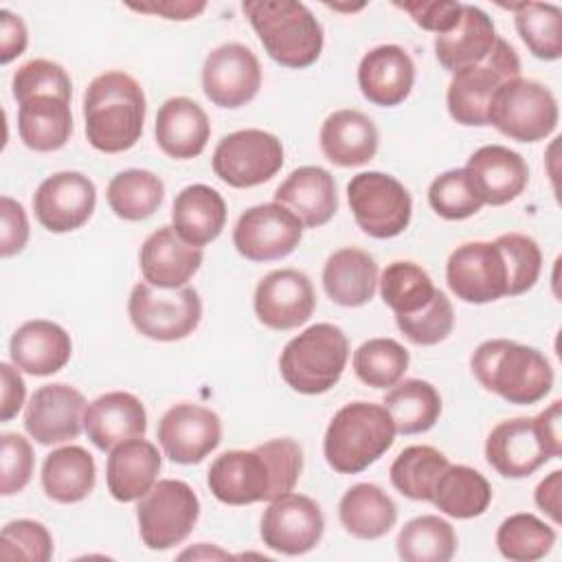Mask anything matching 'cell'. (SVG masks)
<instances>
[{
    "instance_id": "6da1fadb",
    "label": "cell",
    "mask_w": 562,
    "mask_h": 562,
    "mask_svg": "<svg viewBox=\"0 0 562 562\" xmlns=\"http://www.w3.org/2000/svg\"><path fill=\"white\" fill-rule=\"evenodd\" d=\"M303 470V450L290 439H270L252 450H228L209 468V490L226 505L274 501L294 490Z\"/></svg>"
},
{
    "instance_id": "7a4b0ae2",
    "label": "cell",
    "mask_w": 562,
    "mask_h": 562,
    "mask_svg": "<svg viewBox=\"0 0 562 562\" xmlns=\"http://www.w3.org/2000/svg\"><path fill=\"white\" fill-rule=\"evenodd\" d=\"M145 114V92L140 83L123 70H108L94 77L86 88V138L103 154L132 149L143 134Z\"/></svg>"
},
{
    "instance_id": "3957f363",
    "label": "cell",
    "mask_w": 562,
    "mask_h": 562,
    "mask_svg": "<svg viewBox=\"0 0 562 562\" xmlns=\"http://www.w3.org/2000/svg\"><path fill=\"white\" fill-rule=\"evenodd\" d=\"M470 367L479 384L509 404L527 406L540 402L553 386V369L536 349L507 338L481 342Z\"/></svg>"
},
{
    "instance_id": "277c9868",
    "label": "cell",
    "mask_w": 562,
    "mask_h": 562,
    "mask_svg": "<svg viewBox=\"0 0 562 562\" xmlns=\"http://www.w3.org/2000/svg\"><path fill=\"white\" fill-rule=\"evenodd\" d=\"M266 53L285 68H307L323 50V26L294 0H248L241 4Z\"/></svg>"
},
{
    "instance_id": "5b68a950",
    "label": "cell",
    "mask_w": 562,
    "mask_h": 562,
    "mask_svg": "<svg viewBox=\"0 0 562 562\" xmlns=\"http://www.w3.org/2000/svg\"><path fill=\"white\" fill-rule=\"evenodd\" d=\"M395 441V426L384 406L345 404L329 422L323 452L338 474H358L375 463Z\"/></svg>"
},
{
    "instance_id": "8992f818",
    "label": "cell",
    "mask_w": 562,
    "mask_h": 562,
    "mask_svg": "<svg viewBox=\"0 0 562 562\" xmlns=\"http://www.w3.org/2000/svg\"><path fill=\"white\" fill-rule=\"evenodd\" d=\"M347 358L345 331L331 323H316L283 347L279 369L288 386L303 395H318L340 380Z\"/></svg>"
},
{
    "instance_id": "52a82bcc",
    "label": "cell",
    "mask_w": 562,
    "mask_h": 562,
    "mask_svg": "<svg viewBox=\"0 0 562 562\" xmlns=\"http://www.w3.org/2000/svg\"><path fill=\"white\" fill-rule=\"evenodd\" d=\"M516 77H520V59L512 44L496 37L485 61L452 72L446 94L450 116L461 125H490V105L496 90Z\"/></svg>"
},
{
    "instance_id": "ba28073f",
    "label": "cell",
    "mask_w": 562,
    "mask_h": 562,
    "mask_svg": "<svg viewBox=\"0 0 562 562\" xmlns=\"http://www.w3.org/2000/svg\"><path fill=\"white\" fill-rule=\"evenodd\" d=\"M490 125L518 143L542 140L558 127V101L540 81L509 79L492 99Z\"/></svg>"
},
{
    "instance_id": "9c48e42d",
    "label": "cell",
    "mask_w": 562,
    "mask_h": 562,
    "mask_svg": "<svg viewBox=\"0 0 562 562\" xmlns=\"http://www.w3.org/2000/svg\"><path fill=\"white\" fill-rule=\"evenodd\" d=\"M200 516V501L189 483L162 479L138 498V533L147 549L165 551L189 538Z\"/></svg>"
},
{
    "instance_id": "30bf717a",
    "label": "cell",
    "mask_w": 562,
    "mask_h": 562,
    "mask_svg": "<svg viewBox=\"0 0 562 562\" xmlns=\"http://www.w3.org/2000/svg\"><path fill=\"white\" fill-rule=\"evenodd\" d=\"M127 314L136 331L145 338L173 342L187 338L200 325L202 301L189 285L162 290L140 281L130 292Z\"/></svg>"
},
{
    "instance_id": "8fae6325",
    "label": "cell",
    "mask_w": 562,
    "mask_h": 562,
    "mask_svg": "<svg viewBox=\"0 0 562 562\" xmlns=\"http://www.w3.org/2000/svg\"><path fill=\"white\" fill-rule=\"evenodd\" d=\"M347 200L356 224L375 239H391L406 231L413 213L406 187L382 171H362L347 184Z\"/></svg>"
},
{
    "instance_id": "7c38bea8",
    "label": "cell",
    "mask_w": 562,
    "mask_h": 562,
    "mask_svg": "<svg viewBox=\"0 0 562 562\" xmlns=\"http://www.w3.org/2000/svg\"><path fill=\"white\" fill-rule=\"evenodd\" d=\"M283 165L281 140L263 130H239L226 134L213 151L215 176L235 189L268 182Z\"/></svg>"
},
{
    "instance_id": "4fadbf2b",
    "label": "cell",
    "mask_w": 562,
    "mask_h": 562,
    "mask_svg": "<svg viewBox=\"0 0 562 562\" xmlns=\"http://www.w3.org/2000/svg\"><path fill=\"white\" fill-rule=\"evenodd\" d=\"M301 237V220L277 202L246 209L233 228V244L248 261L283 259L294 252Z\"/></svg>"
},
{
    "instance_id": "5bb4252c",
    "label": "cell",
    "mask_w": 562,
    "mask_h": 562,
    "mask_svg": "<svg viewBox=\"0 0 562 562\" xmlns=\"http://www.w3.org/2000/svg\"><path fill=\"white\" fill-rule=\"evenodd\" d=\"M448 288L465 303H490L507 296V268L494 241H465L446 263Z\"/></svg>"
},
{
    "instance_id": "9a60e30c",
    "label": "cell",
    "mask_w": 562,
    "mask_h": 562,
    "mask_svg": "<svg viewBox=\"0 0 562 562\" xmlns=\"http://www.w3.org/2000/svg\"><path fill=\"white\" fill-rule=\"evenodd\" d=\"M261 88V66L257 55L237 42L213 48L202 66V90L217 108H241Z\"/></svg>"
},
{
    "instance_id": "2e32d148",
    "label": "cell",
    "mask_w": 562,
    "mask_h": 562,
    "mask_svg": "<svg viewBox=\"0 0 562 562\" xmlns=\"http://www.w3.org/2000/svg\"><path fill=\"white\" fill-rule=\"evenodd\" d=\"M325 531V518L316 501L303 494H283L270 501L261 518V540L283 555L312 551Z\"/></svg>"
},
{
    "instance_id": "e0dca14e",
    "label": "cell",
    "mask_w": 562,
    "mask_h": 562,
    "mask_svg": "<svg viewBox=\"0 0 562 562\" xmlns=\"http://www.w3.org/2000/svg\"><path fill=\"white\" fill-rule=\"evenodd\" d=\"M158 443L173 463H200L222 441V422L206 406L182 402L158 422Z\"/></svg>"
},
{
    "instance_id": "ac0fdd59",
    "label": "cell",
    "mask_w": 562,
    "mask_h": 562,
    "mask_svg": "<svg viewBox=\"0 0 562 562\" xmlns=\"http://www.w3.org/2000/svg\"><path fill=\"white\" fill-rule=\"evenodd\" d=\"M94 204V182L79 171L48 176L33 195L35 217L50 233L77 231L90 220Z\"/></svg>"
},
{
    "instance_id": "d6986e66",
    "label": "cell",
    "mask_w": 562,
    "mask_h": 562,
    "mask_svg": "<svg viewBox=\"0 0 562 562\" xmlns=\"http://www.w3.org/2000/svg\"><path fill=\"white\" fill-rule=\"evenodd\" d=\"M257 318L277 331L294 329L314 312L316 294L307 274L294 268H281L268 272L255 290Z\"/></svg>"
},
{
    "instance_id": "ffe728a7",
    "label": "cell",
    "mask_w": 562,
    "mask_h": 562,
    "mask_svg": "<svg viewBox=\"0 0 562 562\" xmlns=\"http://www.w3.org/2000/svg\"><path fill=\"white\" fill-rule=\"evenodd\" d=\"M86 397L68 384H46L37 389L24 411L26 432L42 446L77 439L83 428Z\"/></svg>"
},
{
    "instance_id": "44dd1931",
    "label": "cell",
    "mask_w": 562,
    "mask_h": 562,
    "mask_svg": "<svg viewBox=\"0 0 562 562\" xmlns=\"http://www.w3.org/2000/svg\"><path fill=\"white\" fill-rule=\"evenodd\" d=\"M487 463L507 479H525L551 457L533 417H514L496 424L485 441Z\"/></svg>"
},
{
    "instance_id": "7402d4cb",
    "label": "cell",
    "mask_w": 562,
    "mask_h": 562,
    "mask_svg": "<svg viewBox=\"0 0 562 562\" xmlns=\"http://www.w3.org/2000/svg\"><path fill=\"white\" fill-rule=\"evenodd\" d=\"M463 169L468 171L483 204L492 206L516 200L529 182V167L525 158L503 145L479 147Z\"/></svg>"
},
{
    "instance_id": "603a6c76",
    "label": "cell",
    "mask_w": 562,
    "mask_h": 562,
    "mask_svg": "<svg viewBox=\"0 0 562 562\" xmlns=\"http://www.w3.org/2000/svg\"><path fill=\"white\" fill-rule=\"evenodd\" d=\"M143 279L162 290L184 288L202 263V248L187 244L173 226H160L140 246Z\"/></svg>"
},
{
    "instance_id": "cb8c5ba5",
    "label": "cell",
    "mask_w": 562,
    "mask_h": 562,
    "mask_svg": "<svg viewBox=\"0 0 562 562\" xmlns=\"http://www.w3.org/2000/svg\"><path fill=\"white\" fill-rule=\"evenodd\" d=\"M415 64L397 44L371 48L358 66V86L367 101L382 108L400 105L413 90Z\"/></svg>"
},
{
    "instance_id": "d4e9b609",
    "label": "cell",
    "mask_w": 562,
    "mask_h": 562,
    "mask_svg": "<svg viewBox=\"0 0 562 562\" xmlns=\"http://www.w3.org/2000/svg\"><path fill=\"white\" fill-rule=\"evenodd\" d=\"M83 428L99 450L110 452L119 443L145 435L147 413L136 395L110 391L86 406Z\"/></svg>"
},
{
    "instance_id": "484cf974",
    "label": "cell",
    "mask_w": 562,
    "mask_h": 562,
    "mask_svg": "<svg viewBox=\"0 0 562 562\" xmlns=\"http://www.w3.org/2000/svg\"><path fill=\"white\" fill-rule=\"evenodd\" d=\"M274 202L292 211L303 226L318 228L338 211L334 176L323 167H299L277 187Z\"/></svg>"
},
{
    "instance_id": "4316f807",
    "label": "cell",
    "mask_w": 562,
    "mask_h": 562,
    "mask_svg": "<svg viewBox=\"0 0 562 562\" xmlns=\"http://www.w3.org/2000/svg\"><path fill=\"white\" fill-rule=\"evenodd\" d=\"M9 353L20 371L31 375H53L70 360L72 342L61 325L35 318L13 331Z\"/></svg>"
},
{
    "instance_id": "83f0119b",
    "label": "cell",
    "mask_w": 562,
    "mask_h": 562,
    "mask_svg": "<svg viewBox=\"0 0 562 562\" xmlns=\"http://www.w3.org/2000/svg\"><path fill=\"white\" fill-rule=\"evenodd\" d=\"M154 134L158 147L167 156L189 160L204 151L211 136V123L200 103L189 97H171L158 108Z\"/></svg>"
},
{
    "instance_id": "f1b7e54d",
    "label": "cell",
    "mask_w": 562,
    "mask_h": 562,
    "mask_svg": "<svg viewBox=\"0 0 562 562\" xmlns=\"http://www.w3.org/2000/svg\"><path fill=\"white\" fill-rule=\"evenodd\" d=\"M160 465L162 461L158 448L143 437L112 448L105 465V483L112 498L132 503L145 496L156 483Z\"/></svg>"
},
{
    "instance_id": "f546056e",
    "label": "cell",
    "mask_w": 562,
    "mask_h": 562,
    "mask_svg": "<svg viewBox=\"0 0 562 562\" xmlns=\"http://www.w3.org/2000/svg\"><path fill=\"white\" fill-rule=\"evenodd\" d=\"M496 37L492 18L474 4H463L457 26L435 37L437 61L450 72L481 64L490 57Z\"/></svg>"
},
{
    "instance_id": "4dcf8cb0",
    "label": "cell",
    "mask_w": 562,
    "mask_h": 562,
    "mask_svg": "<svg viewBox=\"0 0 562 562\" xmlns=\"http://www.w3.org/2000/svg\"><path fill=\"white\" fill-rule=\"evenodd\" d=\"M380 134L375 123L358 110H336L321 127V149L338 167H358L378 151Z\"/></svg>"
},
{
    "instance_id": "1f68e13d",
    "label": "cell",
    "mask_w": 562,
    "mask_h": 562,
    "mask_svg": "<svg viewBox=\"0 0 562 562\" xmlns=\"http://www.w3.org/2000/svg\"><path fill=\"white\" fill-rule=\"evenodd\" d=\"M378 285V263L360 248H340L331 252L323 268V288L327 296L342 307L369 303Z\"/></svg>"
},
{
    "instance_id": "d6a6232c",
    "label": "cell",
    "mask_w": 562,
    "mask_h": 562,
    "mask_svg": "<svg viewBox=\"0 0 562 562\" xmlns=\"http://www.w3.org/2000/svg\"><path fill=\"white\" fill-rule=\"evenodd\" d=\"M171 222L187 244L200 248L220 237L226 224V202L209 184H189L173 200Z\"/></svg>"
},
{
    "instance_id": "836d02e7",
    "label": "cell",
    "mask_w": 562,
    "mask_h": 562,
    "mask_svg": "<svg viewBox=\"0 0 562 562\" xmlns=\"http://www.w3.org/2000/svg\"><path fill=\"white\" fill-rule=\"evenodd\" d=\"M18 132L33 151L61 149L72 134L70 101L53 94H37L20 103Z\"/></svg>"
},
{
    "instance_id": "e575fe53",
    "label": "cell",
    "mask_w": 562,
    "mask_h": 562,
    "mask_svg": "<svg viewBox=\"0 0 562 562\" xmlns=\"http://www.w3.org/2000/svg\"><path fill=\"white\" fill-rule=\"evenodd\" d=\"M338 518L345 531L353 538L378 540L395 525L397 507L382 487L373 483H356L342 494Z\"/></svg>"
},
{
    "instance_id": "d590c367",
    "label": "cell",
    "mask_w": 562,
    "mask_h": 562,
    "mask_svg": "<svg viewBox=\"0 0 562 562\" xmlns=\"http://www.w3.org/2000/svg\"><path fill=\"white\" fill-rule=\"evenodd\" d=\"M94 459L81 446H61L46 454L42 465V487L55 503H79L94 490Z\"/></svg>"
},
{
    "instance_id": "8d00e7d4",
    "label": "cell",
    "mask_w": 562,
    "mask_h": 562,
    "mask_svg": "<svg viewBox=\"0 0 562 562\" xmlns=\"http://www.w3.org/2000/svg\"><path fill=\"white\" fill-rule=\"evenodd\" d=\"M382 406L393 419L395 432L419 435L430 430L441 415L439 391L426 380H404L391 386Z\"/></svg>"
},
{
    "instance_id": "74e56055",
    "label": "cell",
    "mask_w": 562,
    "mask_h": 562,
    "mask_svg": "<svg viewBox=\"0 0 562 562\" xmlns=\"http://www.w3.org/2000/svg\"><path fill=\"white\" fill-rule=\"evenodd\" d=\"M430 503L446 516L474 518L490 507L492 487L474 468L448 465L435 485Z\"/></svg>"
},
{
    "instance_id": "f35d334b",
    "label": "cell",
    "mask_w": 562,
    "mask_h": 562,
    "mask_svg": "<svg viewBox=\"0 0 562 562\" xmlns=\"http://www.w3.org/2000/svg\"><path fill=\"white\" fill-rule=\"evenodd\" d=\"M165 198L162 180L147 169H125L108 184V204L116 217L140 222L158 211Z\"/></svg>"
},
{
    "instance_id": "ab89813d",
    "label": "cell",
    "mask_w": 562,
    "mask_h": 562,
    "mask_svg": "<svg viewBox=\"0 0 562 562\" xmlns=\"http://www.w3.org/2000/svg\"><path fill=\"white\" fill-rule=\"evenodd\" d=\"M450 465L448 457L432 446H408L391 463L393 487L413 501H432L441 472Z\"/></svg>"
},
{
    "instance_id": "60d3db41",
    "label": "cell",
    "mask_w": 562,
    "mask_h": 562,
    "mask_svg": "<svg viewBox=\"0 0 562 562\" xmlns=\"http://www.w3.org/2000/svg\"><path fill=\"white\" fill-rule=\"evenodd\" d=\"M514 11L520 40L538 59L553 61L562 55V11L551 2L503 4Z\"/></svg>"
},
{
    "instance_id": "b9f144b4",
    "label": "cell",
    "mask_w": 562,
    "mask_h": 562,
    "mask_svg": "<svg viewBox=\"0 0 562 562\" xmlns=\"http://www.w3.org/2000/svg\"><path fill=\"white\" fill-rule=\"evenodd\" d=\"M395 544L404 562H448L457 551V533L448 520L426 514L408 520Z\"/></svg>"
},
{
    "instance_id": "7bdbcfd3",
    "label": "cell",
    "mask_w": 562,
    "mask_h": 562,
    "mask_svg": "<svg viewBox=\"0 0 562 562\" xmlns=\"http://www.w3.org/2000/svg\"><path fill=\"white\" fill-rule=\"evenodd\" d=\"M437 288L430 274L415 261H393L380 277L382 301L395 312V316L415 314L426 307Z\"/></svg>"
},
{
    "instance_id": "ee69618b",
    "label": "cell",
    "mask_w": 562,
    "mask_h": 562,
    "mask_svg": "<svg viewBox=\"0 0 562 562\" xmlns=\"http://www.w3.org/2000/svg\"><path fill=\"white\" fill-rule=\"evenodd\" d=\"M555 544V531L533 514H512L496 531V547L512 562L544 558Z\"/></svg>"
},
{
    "instance_id": "f6af8a7d",
    "label": "cell",
    "mask_w": 562,
    "mask_h": 562,
    "mask_svg": "<svg viewBox=\"0 0 562 562\" xmlns=\"http://www.w3.org/2000/svg\"><path fill=\"white\" fill-rule=\"evenodd\" d=\"M408 351L393 338H371L353 351V371L373 389L395 386L408 369Z\"/></svg>"
},
{
    "instance_id": "bcb514c9",
    "label": "cell",
    "mask_w": 562,
    "mask_h": 562,
    "mask_svg": "<svg viewBox=\"0 0 562 562\" xmlns=\"http://www.w3.org/2000/svg\"><path fill=\"white\" fill-rule=\"evenodd\" d=\"M503 252L507 268V296H518L531 290L542 270V252L536 239L522 233H505L494 239Z\"/></svg>"
},
{
    "instance_id": "7dc6e473",
    "label": "cell",
    "mask_w": 562,
    "mask_h": 562,
    "mask_svg": "<svg viewBox=\"0 0 562 562\" xmlns=\"http://www.w3.org/2000/svg\"><path fill=\"white\" fill-rule=\"evenodd\" d=\"M428 202L443 220H465L483 206L465 169H450L437 176L428 187Z\"/></svg>"
},
{
    "instance_id": "c3c4849f",
    "label": "cell",
    "mask_w": 562,
    "mask_h": 562,
    "mask_svg": "<svg viewBox=\"0 0 562 562\" xmlns=\"http://www.w3.org/2000/svg\"><path fill=\"white\" fill-rule=\"evenodd\" d=\"M400 331L415 345H437L446 340L454 325V312L448 296L437 290L432 301L415 314L395 316Z\"/></svg>"
},
{
    "instance_id": "681fc988",
    "label": "cell",
    "mask_w": 562,
    "mask_h": 562,
    "mask_svg": "<svg viewBox=\"0 0 562 562\" xmlns=\"http://www.w3.org/2000/svg\"><path fill=\"white\" fill-rule=\"evenodd\" d=\"M13 97L18 103L37 97V94H53L70 101L72 83L64 66L50 59H31L22 64L13 75Z\"/></svg>"
},
{
    "instance_id": "f907efd6",
    "label": "cell",
    "mask_w": 562,
    "mask_h": 562,
    "mask_svg": "<svg viewBox=\"0 0 562 562\" xmlns=\"http://www.w3.org/2000/svg\"><path fill=\"white\" fill-rule=\"evenodd\" d=\"M50 555H53V538L42 522L20 518L2 527V533H0L2 560L48 562Z\"/></svg>"
},
{
    "instance_id": "816d5d0a",
    "label": "cell",
    "mask_w": 562,
    "mask_h": 562,
    "mask_svg": "<svg viewBox=\"0 0 562 562\" xmlns=\"http://www.w3.org/2000/svg\"><path fill=\"white\" fill-rule=\"evenodd\" d=\"M0 463H2V479L0 492L2 496H11L22 492L33 474V448L31 443L18 432H4L0 437Z\"/></svg>"
},
{
    "instance_id": "f5cc1de1",
    "label": "cell",
    "mask_w": 562,
    "mask_h": 562,
    "mask_svg": "<svg viewBox=\"0 0 562 562\" xmlns=\"http://www.w3.org/2000/svg\"><path fill=\"white\" fill-rule=\"evenodd\" d=\"M402 11H406L417 26L424 31H432L437 35L448 33L457 26L461 18V2L450 0H411V2H395Z\"/></svg>"
},
{
    "instance_id": "db71d44e",
    "label": "cell",
    "mask_w": 562,
    "mask_h": 562,
    "mask_svg": "<svg viewBox=\"0 0 562 562\" xmlns=\"http://www.w3.org/2000/svg\"><path fill=\"white\" fill-rule=\"evenodd\" d=\"M0 215H2L0 255L13 257L29 241V220H26L22 204L9 195H2V200H0Z\"/></svg>"
},
{
    "instance_id": "11a10c76",
    "label": "cell",
    "mask_w": 562,
    "mask_h": 562,
    "mask_svg": "<svg viewBox=\"0 0 562 562\" xmlns=\"http://www.w3.org/2000/svg\"><path fill=\"white\" fill-rule=\"evenodd\" d=\"M29 44V33L20 15L2 9L0 11V61L9 64L24 53Z\"/></svg>"
},
{
    "instance_id": "9f6ffc18",
    "label": "cell",
    "mask_w": 562,
    "mask_h": 562,
    "mask_svg": "<svg viewBox=\"0 0 562 562\" xmlns=\"http://www.w3.org/2000/svg\"><path fill=\"white\" fill-rule=\"evenodd\" d=\"M0 373H2V404H0V419L9 422L11 417L18 415V411L24 404V395H26V386L24 380L20 375V369L9 362L0 364Z\"/></svg>"
},
{
    "instance_id": "6f0895ef",
    "label": "cell",
    "mask_w": 562,
    "mask_h": 562,
    "mask_svg": "<svg viewBox=\"0 0 562 562\" xmlns=\"http://www.w3.org/2000/svg\"><path fill=\"white\" fill-rule=\"evenodd\" d=\"M132 11L158 15L165 20H191L206 9V2H191V0H158V2H130Z\"/></svg>"
},
{
    "instance_id": "680465c9",
    "label": "cell",
    "mask_w": 562,
    "mask_h": 562,
    "mask_svg": "<svg viewBox=\"0 0 562 562\" xmlns=\"http://www.w3.org/2000/svg\"><path fill=\"white\" fill-rule=\"evenodd\" d=\"M533 422H536L540 439L544 441V446L551 452V457H560L562 454V432H560L562 402L560 400L551 402V406L544 408L538 417H533Z\"/></svg>"
},
{
    "instance_id": "91938a15",
    "label": "cell",
    "mask_w": 562,
    "mask_h": 562,
    "mask_svg": "<svg viewBox=\"0 0 562 562\" xmlns=\"http://www.w3.org/2000/svg\"><path fill=\"white\" fill-rule=\"evenodd\" d=\"M560 481H562V472L553 470L544 481L538 483L533 494L536 505L542 512H547L553 522H560Z\"/></svg>"
},
{
    "instance_id": "94428289",
    "label": "cell",
    "mask_w": 562,
    "mask_h": 562,
    "mask_svg": "<svg viewBox=\"0 0 562 562\" xmlns=\"http://www.w3.org/2000/svg\"><path fill=\"white\" fill-rule=\"evenodd\" d=\"M198 555H200V553H198V551H193V549H191V551H184V553H182V555H180V558H198ZM202 555H206V558H209V555H217V558H226V553H224V551H220V549H217V551H211V553H209V551H204V553H202Z\"/></svg>"
}]
</instances>
